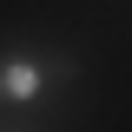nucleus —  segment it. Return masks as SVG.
<instances>
[{
	"instance_id": "f257e3e1",
	"label": "nucleus",
	"mask_w": 132,
	"mask_h": 132,
	"mask_svg": "<svg viewBox=\"0 0 132 132\" xmlns=\"http://www.w3.org/2000/svg\"><path fill=\"white\" fill-rule=\"evenodd\" d=\"M40 86H46V73L33 60H0V93L7 99H40Z\"/></svg>"
}]
</instances>
